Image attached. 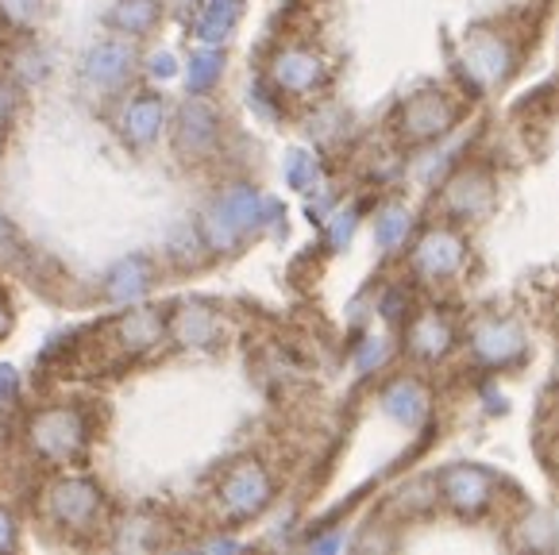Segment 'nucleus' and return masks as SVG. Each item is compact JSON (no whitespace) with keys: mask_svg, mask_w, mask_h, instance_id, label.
<instances>
[{"mask_svg":"<svg viewBox=\"0 0 559 555\" xmlns=\"http://www.w3.org/2000/svg\"><path fill=\"white\" fill-rule=\"evenodd\" d=\"M278 201H266L259 189L251 186H228L213 204L209 213L201 216V239H205L209 251H236L239 239L251 236L255 228H263L266 221H278Z\"/></svg>","mask_w":559,"mask_h":555,"instance_id":"nucleus-1","label":"nucleus"},{"mask_svg":"<svg viewBox=\"0 0 559 555\" xmlns=\"http://www.w3.org/2000/svg\"><path fill=\"white\" fill-rule=\"evenodd\" d=\"M85 413L74 405H55L43 409L32 421V448L39 451L43 459H55V463H67L78 451L85 448Z\"/></svg>","mask_w":559,"mask_h":555,"instance_id":"nucleus-2","label":"nucleus"},{"mask_svg":"<svg viewBox=\"0 0 559 555\" xmlns=\"http://www.w3.org/2000/svg\"><path fill=\"white\" fill-rule=\"evenodd\" d=\"M467 347H471V359L478 367H518L525 359V332H521L518 320H506V317H483L467 335Z\"/></svg>","mask_w":559,"mask_h":555,"instance_id":"nucleus-3","label":"nucleus"},{"mask_svg":"<svg viewBox=\"0 0 559 555\" xmlns=\"http://www.w3.org/2000/svg\"><path fill=\"white\" fill-rule=\"evenodd\" d=\"M271 494H274V482L266 474L263 463H236L221 482V506L231 521H247V517L263 513L271 506Z\"/></svg>","mask_w":559,"mask_h":555,"instance_id":"nucleus-4","label":"nucleus"},{"mask_svg":"<svg viewBox=\"0 0 559 555\" xmlns=\"http://www.w3.org/2000/svg\"><path fill=\"white\" fill-rule=\"evenodd\" d=\"M460 120V108L452 105V97L444 93H413L402 108H397V131L405 143H432L444 131H452V123Z\"/></svg>","mask_w":559,"mask_h":555,"instance_id":"nucleus-5","label":"nucleus"},{"mask_svg":"<svg viewBox=\"0 0 559 555\" xmlns=\"http://www.w3.org/2000/svg\"><path fill=\"white\" fill-rule=\"evenodd\" d=\"M100 506L105 498L90 479H58L47 491V517L70 532L90 529L100 517Z\"/></svg>","mask_w":559,"mask_h":555,"instance_id":"nucleus-6","label":"nucleus"},{"mask_svg":"<svg viewBox=\"0 0 559 555\" xmlns=\"http://www.w3.org/2000/svg\"><path fill=\"white\" fill-rule=\"evenodd\" d=\"M437 491L455 513L463 517H483L493 501V479L475 463H452L440 471Z\"/></svg>","mask_w":559,"mask_h":555,"instance_id":"nucleus-7","label":"nucleus"},{"mask_svg":"<svg viewBox=\"0 0 559 555\" xmlns=\"http://www.w3.org/2000/svg\"><path fill=\"white\" fill-rule=\"evenodd\" d=\"M463 259H467V247H463L460 232L444 228V224L428 228L409 255L413 270H417L425 282H448V278L463 267Z\"/></svg>","mask_w":559,"mask_h":555,"instance_id":"nucleus-8","label":"nucleus"},{"mask_svg":"<svg viewBox=\"0 0 559 555\" xmlns=\"http://www.w3.org/2000/svg\"><path fill=\"white\" fill-rule=\"evenodd\" d=\"M216 135H221V123H216L213 105L193 97L178 108V120H174V151H178L181 158H190V163L209 158L216 151Z\"/></svg>","mask_w":559,"mask_h":555,"instance_id":"nucleus-9","label":"nucleus"},{"mask_svg":"<svg viewBox=\"0 0 559 555\" xmlns=\"http://www.w3.org/2000/svg\"><path fill=\"white\" fill-rule=\"evenodd\" d=\"M463 70L471 74V82L478 90H490V85H502L513 70V47L493 32H475L463 47Z\"/></svg>","mask_w":559,"mask_h":555,"instance_id":"nucleus-10","label":"nucleus"},{"mask_svg":"<svg viewBox=\"0 0 559 555\" xmlns=\"http://www.w3.org/2000/svg\"><path fill=\"white\" fill-rule=\"evenodd\" d=\"M440 209L452 221H483L493 209V181L483 170L467 166L455 178H448V186L440 189Z\"/></svg>","mask_w":559,"mask_h":555,"instance_id":"nucleus-11","label":"nucleus"},{"mask_svg":"<svg viewBox=\"0 0 559 555\" xmlns=\"http://www.w3.org/2000/svg\"><path fill=\"white\" fill-rule=\"evenodd\" d=\"M271 82L289 97H305L324 82V58L309 47H282L271 58Z\"/></svg>","mask_w":559,"mask_h":555,"instance_id":"nucleus-12","label":"nucleus"},{"mask_svg":"<svg viewBox=\"0 0 559 555\" xmlns=\"http://www.w3.org/2000/svg\"><path fill=\"white\" fill-rule=\"evenodd\" d=\"M405 340H409V352L417 355V359L437 363L455 347V328L440 309H425V312H417V317H413Z\"/></svg>","mask_w":559,"mask_h":555,"instance_id":"nucleus-13","label":"nucleus"},{"mask_svg":"<svg viewBox=\"0 0 559 555\" xmlns=\"http://www.w3.org/2000/svg\"><path fill=\"white\" fill-rule=\"evenodd\" d=\"M382 413L405 428H420L428 416V390L413 378H397L382 390Z\"/></svg>","mask_w":559,"mask_h":555,"instance_id":"nucleus-14","label":"nucleus"},{"mask_svg":"<svg viewBox=\"0 0 559 555\" xmlns=\"http://www.w3.org/2000/svg\"><path fill=\"white\" fill-rule=\"evenodd\" d=\"M112 332H116V343H120L123 352L143 355L147 347H155V343L166 335V320L158 309H132L116 320Z\"/></svg>","mask_w":559,"mask_h":555,"instance_id":"nucleus-15","label":"nucleus"},{"mask_svg":"<svg viewBox=\"0 0 559 555\" xmlns=\"http://www.w3.org/2000/svg\"><path fill=\"white\" fill-rule=\"evenodd\" d=\"M243 16V0H198V16H193V35L205 47H221L231 35L236 20Z\"/></svg>","mask_w":559,"mask_h":555,"instance_id":"nucleus-16","label":"nucleus"},{"mask_svg":"<svg viewBox=\"0 0 559 555\" xmlns=\"http://www.w3.org/2000/svg\"><path fill=\"white\" fill-rule=\"evenodd\" d=\"M151 286V262L143 255H128L120 259L105 278V294L112 297L116 305H128V302H140Z\"/></svg>","mask_w":559,"mask_h":555,"instance_id":"nucleus-17","label":"nucleus"},{"mask_svg":"<svg viewBox=\"0 0 559 555\" xmlns=\"http://www.w3.org/2000/svg\"><path fill=\"white\" fill-rule=\"evenodd\" d=\"M123 135H128V143H135V147H147V143H155L158 131H163V101L155 97V93H143V97H135L132 105L123 108Z\"/></svg>","mask_w":559,"mask_h":555,"instance_id":"nucleus-18","label":"nucleus"},{"mask_svg":"<svg viewBox=\"0 0 559 555\" xmlns=\"http://www.w3.org/2000/svg\"><path fill=\"white\" fill-rule=\"evenodd\" d=\"M132 70V50L123 47V43H100L85 55V78L93 85H120Z\"/></svg>","mask_w":559,"mask_h":555,"instance_id":"nucleus-19","label":"nucleus"},{"mask_svg":"<svg viewBox=\"0 0 559 555\" xmlns=\"http://www.w3.org/2000/svg\"><path fill=\"white\" fill-rule=\"evenodd\" d=\"M216 335H221V320L209 309L193 305V309H181L178 317H174V340L186 343V347H205Z\"/></svg>","mask_w":559,"mask_h":555,"instance_id":"nucleus-20","label":"nucleus"},{"mask_svg":"<svg viewBox=\"0 0 559 555\" xmlns=\"http://www.w3.org/2000/svg\"><path fill=\"white\" fill-rule=\"evenodd\" d=\"M116 32H128V35H143L155 27L158 20V0H120L112 12H108Z\"/></svg>","mask_w":559,"mask_h":555,"instance_id":"nucleus-21","label":"nucleus"},{"mask_svg":"<svg viewBox=\"0 0 559 555\" xmlns=\"http://www.w3.org/2000/svg\"><path fill=\"white\" fill-rule=\"evenodd\" d=\"M224 70V55L221 47H205L198 50V55L190 58V66H186V82H190V93H205L216 85V78H221Z\"/></svg>","mask_w":559,"mask_h":555,"instance_id":"nucleus-22","label":"nucleus"},{"mask_svg":"<svg viewBox=\"0 0 559 555\" xmlns=\"http://www.w3.org/2000/svg\"><path fill=\"white\" fill-rule=\"evenodd\" d=\"M409 213H405L402 204H390V209H382L379 213V224H374V236H379V244L386 247V251H397V247L405 244V236H409Z\"/></svg>","mask_w":559,"mask_h":555,"instance_id":"nucleus-23","label":"nucleus"},{"mask_svg":"<svg viewBox=\"0 0 559 555\" xmlns=\"http://www.w3.org/2000/svg\"><path fill=\"white\" fill-rule=\"evenodd\" d=\"M286 181L297 189V193H313L321 186V163H317L309 151H294L286 158Z\"/></svg>","mask_w":559,"mask_h":555,"instance_id":"nucleus-24","label":"nucleus"},{"mask_svg":"<svg viewBox=\"0 0 559 555\" xmlns=\"http://www.w3.org/2000/svg\"><path fill=\"white\" fill-rule=\"evenodd\" d=\"M390 352H394V343H390L386 335H367V340L359 343V352H355V370H359V375H374V370L390 359Z\"/></svg>","mask_w":559,"mask_h":555,"instance_id":"nucleus-25","label":"nucleus"},{"mask_svg":"<svg viewBox=\"0 0 559 555\" xmlns=\"http://www.w3.org/2000/svg\"><path fill=\"white\" fill-rule=\"evenodd\" d=\"M355 224H359V213H355V209H340V213L329 216V244L336 247V251L352 244Z\"/></svg>","mask_w":559,"mask_h":555,"instance_id":"nucleus-26","label":"nucleus"},{"mask_svg":"<svg viewBox=\"0 0 559 555\" xmlns=\"http://www.w3.org/2000/svg\"><path fill=\"white\" fill-rule=\"evenodd\" d=\"M205 251H209V247H205V239H201L198 232H190V228L181 232V244H178V239H174V247H170V255H174V259H178V262H186V267H193V262H201V259H205Z\"/></svg>","mask_w":559,"mask_h":555,"instance_id":"nucleus-27","label":"nucleus"},{"mask_svg":"<svg viewBox=\"0 0 559 555\" xmlns=\"http://www.w3.org/2000/svg\"><path fill=\"white\" fill-rule=\"evenodd\" d=\"M0 12H4L12 24H32L35 12H39V0H0Z\"/></svg>","mask_w":559,"mask_h":555,"instance_id":"nucleus-28","label":"nucleus"},{"mask_svg":"<svg viewBox=\"0 0 559 555\" xmlns=\"http://www.w3.org/2000/svg\"><path fill=\"white\" fill-rule=\"evenodd\" d=\"M20 255V239H16V228H12L4 216H0V259H16Z\"/></svg>","mask_w":559,"mask_h":555,"instance_id":"nucleus-29","label":"nucleus"},{"mask_svg":"<svg viewBox=\"0 0 559 555\" xmlns=\"http://www.w3.org/2000/svg\"><path fill=\"white\" fill-rule=\"evenodd\" d=\"M16 390H20V378H16V370H12V367H4V363H0V405H4V401H12V398H16Z\"/></svg>","mask_w":559,"mask_h":555,"instance_id":"nucleus-30","label":"nucleus"},{"mask_svg":"<svg viewBox=\"0 0 559 555\" xmlns=\"http://www.w3.org/2000/svg\"><path fill=\"white\" fill-rule=\"evenodd\" d=\"M151 74H155V78H174V74H178V62H174V55H166V50L151 55Z\"/></svg>","mask_w":559,"mask_h":555,"instance_id":"nucleus-31","label":"nucleus"},{"mask_svg":"<svg viewBox=\"0 0 559 555\" xmlns=\"http://www.w3.org/2000/svg\"><path fill=\"white\" fill-rule=\"evenodd\" d=\"M402 305H405V294H402V290L386 294V297H382V317H386V320H402Z\"/></svg>","mask_w":559,"mask_h":555,"instance_id":"nucleus-32","label":"nucleus"},{"mask_svg":"<svg viewBox=\"0 0 559 555\" xmlns=\"http://www.w3.org/2000/svg\"><path fill=\"white\" fill-rule=\"evenodd\" d=\"M4 547H16V524H12V517L0 509V552Z\"/></svg>","mask_w":559,"mask_h":555,"instance_id":"nucleus-33","label":"nucleus"},{"mask_svg":"<svg viewBox=\"0 0 559 555\" xmlns=\"http://www.w3.org/2000/svg\"><path fill=\"white\" fill-rule=\"evenodd\" d=\"M313 547H321V552H336V547H340V536H324V540H317Z\"/></svg>","mask_w":559,"mask_h":555,"instance_id":"nucleus-34","label":"nucleus"}]
</instances>
